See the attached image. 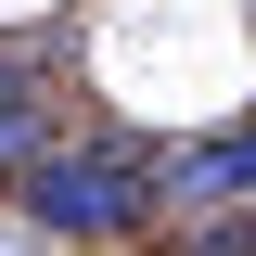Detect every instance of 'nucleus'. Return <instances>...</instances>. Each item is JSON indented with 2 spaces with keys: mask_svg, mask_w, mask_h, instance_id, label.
Segmentation results:
<instances>
[{
  "mask_svg": "<svg viewBox=\"0 0 256 256\" xmlns=\"http://www.w3.org/2000/svg\"><path fill=\"white\" fill-rule=\"evenodd\" d=\"M166 192H180V205H230V192H256V128H230V141H192V154H166Z\"/></svg>",
  "mask_w": 256,
  "mask_h": 256,
  "instance_id": "f03ea898",
  "label": "nucleus"
},
{
  "mask_svg": "<svg viewBox=\"0 0 256 256\" xmlns=\"http://www.w3.org/2000/svg\"><path fill=\"white\" fill-rule=\"evenodd\" d=\"M13 192H26V218L64 230V244H116L166 192V154H141V141H38V154H13Z\"/></svg>",
  "mask_w": 256,
  "mask_h": 256,
  "instance_id": "f257e3e1",
  "label": "nucleus"
},
{
  "mask_svg": "<svg viewBox=\"0 0 256 256\" xmlns=\"http://www.w3.org/2000/svg\"><path fill=\"white\" fill-rule=\"evenodd\" d=\"M13 154H38V141H13V128H0V166H13Z\"/></svg>",
  "mask_w": 256,
  "mask_h": 256,
  "instance_id": "20e7f679",
  "label": "nucleus"
},
{
  "mask_svg": "<svg viewBox=\"0 0 256 256\" xmlns=\"http://www.w3.org/2000/svg\"><path fill=\"white\" fill-rule=\"evenodd\" d=\"M192 256H256V218H230V230H205Z\"/></svg>",
  "mask_w": 256,
  "mask_h": 256,
  "instance_id": "7ed1b4c3",
  "label": "nucleus"
}]
</instances>
